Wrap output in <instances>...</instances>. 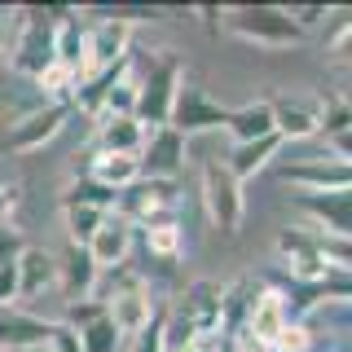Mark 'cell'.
<instances>
[{
  "mask_svg": "<svg viewBox=\"0 0 352 352\" xmlns=\"http://www.w3.org/2000/svg\"><path fill=\"white\" fill-rule=\"evenodd\" d=\"M106 304V317L115 322V330L124 339H132V335H141V326L150 322V313H154V304H150V286H146V278H137V273H128L124 282L110 291V300H102Z\"/></svg>",
  "mask_w": 352,
  "mask_h": 352,
  "instance_id": "obj_12",
  "label": "cell"
},
{
  "mask_svg": "<svg viewBox=\"0 0 352 352\" xmlns=\"http://www.w3.org/2000/svg\"><path fill=\"white\" fill-rule=\"evenodd\" d=\"M185 88V62L176 53H159L150 62L146 75H137V124L141 128H163L172 119V106H176V93Z\"/></svg>",
  "mask_w": 352,
  "mask_h": 352,
  "instance_id": "obj_2",
  "label": "cell"
},
{
  "mask_svg": "<svg viewBox=\"0 0 352 352\" xmlns=\"http://www.w3.org/2000/svg\"><path fill=\"white\" fill-rule=\"evenodd\" d=\"M84 176H93L97 185L106 190H128L132 181L141 176L137 168V154H110V150H88V163H84Z\"/></svg>",
  "mask_w": 352,
  "mask_h": 352,
  "instance_id": "obj_21",
  "label": "cell"
},
{
  "mask_svg": "<svg viewBox=\"0 0 352 352\" xmlns=\"http://www.w3.org/2000/svg\"><path fill=\"white\" fill-rule=\"evenodd\" d=\"M220 300H225V286H216V282H194L190 291L181 295L176 313L190 317L198 335H220Z\"/></svg>",
  "mask_w": 352,
  "mask_h": 352,
  "instance_id": "obj_19",
  "label": "cell"
},
{
  "mask_svg": "<svg viewBox=\"0 0 352 352\" xmlns=\"http://www.w3.org/2000/svg\"><path fill=\"white\" fill-rule=\"evenodd\" d=\"M269 119L282 141L317 137V128H322V97H295V93L269 97Z\"/></svg>",
  "mask_w": 352,
  "mask_h": 352,
  "instance_id": "obj_14",
  "label": "cell"
},
{
  "mask_svg": "<svg viewBox=\"0 0 352 352\" xmlns=\"http://www.w3.org/2000/svg\"><path fill=\"white\" fill-rule=\"evenodd\" d=\"M141 238V247L159 260H181L185 256V229L176 216H163V220H150V225H132V242Z\"/></svg>",
  "mask_w": 352,
  "mask_h": 352,
  "instance_id": "obj_23",
  "label": "cell"
},
{
  "mask_svg": "<svg viewBox=\"0 0 352 352\" xmlns=\"http://www.w3.org/2000/svg\"><path fill=\"white\" fill-rule=\"evenodd\" d=\"M286 146V141L278 137V132H269V137H260V141H242V146H229L225 154V168L229 176L242 185V181H251V176H260L264 168H269L273 159H278V150Z\"/></svg>",
  "mask_w": 352,
  "mask_h": 352,
  "instance_id": "obj_18",
  "label": "cell"
},
{
  "mask_svg": "<svg viewBox=\"0 0 352 352\" xmlns=\"http://www.w3.org/2000/svg\"><path fill=\"white\" fill-rule=\"evenodd\" d=\"M66 124H71V106H53V102L31 106L27 115H18L14 124H9V132H5V150H9V154L44 150V146H53V141L62 137Z\"/></svg>",
  "mask_w": 352,
  "mask_h": 352,
  "instance_id": "obj_9",
  "label": "cell"
},
{
  "mask_svg": "<svg viewBox=\"0 0 352 352\" xmlns=\"http://www.w3.org/2000/svg\"><path fill=\"white\" fill-rule=\"evenodd\" d=\"M220 27L234 40L260 44V49H300L308 40L282 5H251V9H220Z\"/></svg>",
  "mask_w": 352,
  "mask_h": 352,
  "instance_id": "obj_1",
  "label": "cell"
},
{
  "mask_svg": "<svg viewBox=\"0 0 352 352\" xmlns=\"http://www.w3.org/2000/svg\"><path fill=\"white\" fill-rule=\"evenodd\" d=\"M97 278H102V269L93 264L88 247H75V242H71V247H66V256L58 260V282H62V291H66V304L93 300Z\"/></svg>",
  "mask_w": 352,
  "mask_h": 352,
  "instance_id": "obj_17",
  "label": "cell"
},
{
  "mask_svg": "<svg viewBox=\"0 0 352 352\" xmlns=\"http://www.w3.org/2000/svg\"><path fill=\"white\" fill-rule=\"evenodd\" d=\"M278 264H282L286 282H295V286H313V282H322L326 273L335 269V264L317 251V238H313V229H308V225L282 229V234H278Z\"/></svg>",
  "mask_w": 352,
  "mask_h": 352,
  "instance_id": "obj_8",
  "label": "cell"
},
{
  "mask_svg": "<svg viewBox=\"0 0 352 352\" xmlns=\"http://www.w3.org/2000/svg\"><path fill=\"white\" fill-rule=\"evenodd\" d=\"M128 251H132V225L110 212L106 225L93 234V242H88V256H93L97 269H119V264L128 260Z\"/></svg>",
  "mask_w": 352,
  "mask_h": 352,
  "instance_id": "obj_20",
  "label": "cell"
},
{
  "mask_svg": "<svg viewBox=\"0 0 352 352\" xmlns=\"http://www.w3.org/2000/svg\"><path fill=\"white\" fill-rule=\"evenodd\" d=\"M317 132H326V137H335V132H352V106H348L344 93L322 97V128H317Z\"/></svg>",
  "mask_w": 352,
  "mask_h": 352,
  "instance_id": "obj_33",
  "label": "cell"
},
{
  "mask_svg": "<svg viewBox=\"0 0 352 352\" xmlns=\"http://www.w3.org/2000/svg\"><path fill=\"white\" fill-rule=\"evenodd\" d=\"M18 36L9 49V71L36 75L53 62V31H58V9H18Z\"/></svg>",
  "mask_w": 352,
  "mask_h": 352,
  "instance_id": "obj_4",
  "label": "cell"
},
{
  "mask_svg": "<svg viewBox=\"0 0 352 352\" xmlns=\"http://www.w3.org/2000/svg\"><path fill=\"white\" fill-rule=\"evenodd\" d=\"M80 335V352H119L124 348V335L115 330L110 317H97V322H88L84 330H75Z\"/></svg>",
  "mask_w": 352,
  "mask_h": 352,
  "instance_id": "obj_30",
  "label": "cell"
},
{
  "mask_svg": "<svg viewBox=\"0 0 352 352\" xmlns=\"http://www.w3.org/2000/svg\"><path fill=\"white\" fill-rule=\"evenodd\" d=\"M84 36H88V27H84L80 9H58V31H53V62H62V66H71V71L84 75Z\"/></svg>",
  "mask_w": 352,
  "mask_h": 352,
  "instance_id": "obj_24",
  "label": "cell"
},
{
  "mask_svg": "<svg viewBox=\"0 0 352 352\" xmlns=\"http://www.w3.org/2000/svg\"><path fill=\"white\" fill-rule=\"evenodd\" d=\"M225 115H229V106H220L216 97L203 93L198 84H185L181 93H176V106H172L168 124L190 141V137H203V132H225Z\"/></svg>",
  "mask_w": 352,
  "mask_h": 352,
  "instance_id": "obj_10",
  "label": "cell"
},
{
  "mask_svg": "<svg viewBox=\"0 0 352 352\" xmlns=\"http://www.w3.org/2000/svg\"><path fill=\"white\" fill-rule=\"evenodd\" d=\"M181 203V181H159V176H137L128 190H119L115 198V216L128 225H150L176 212Z\"/></svg>",
  "mask_w": 352,
  "mask_h": 352,
  "instance_id": "obj_6",
  "label": "cell"
},
{
  "mask_svg": "<svg viewBox=\"0 0 352 352\" xmlns=\"http://www.w3.org/2000/svg\"><path fill=\"white\" fill-rule=\"evenodd\" d=\"M203 216L207 225L216 229V234L234 238L242 229V220H247V194H242V185L229 176L225 159H203Z\"/></svg>",
  "mask_w": 352,
  "mask_h": 352,
  "instance_id": "obj_3",
  "label": "cell"
},
{
  "mask_svg": "<svg viewBox=\"0 0 352 352\" xmlns=\"http://www.w3.org/2000/svg\"><path fill=\"white\" fill-rule=\"evenodd\" d=\"M313 344H317L313 326H308L304 317H291V322L278 330V339H273L269 352H313Z\"/></svg>",
  "mask_w": 352,
  "mask_h": 352,
  "instance_id": "obj_32",
  "label": "cell"
},
{
  "mask_svg": "<svg viewBox=\"0 0 352 352\" xmlns=\"http://www.w3.org/2000/svg\"><path fill=\"white\" fill-rule=\"evenodd\" d=\"M97 317H106V304L93 295V300H75V304H66V322H62V326L84 330L88 322H97Z\"/></svg>",
  "mask_w": 352,
  "mask_h": 352,
  "instance_id": "obj_35",
  "label": "cell"
},
{
  "mask_svg": "<svg viewBox=\"0 0 352 352\" xmlns=\"http://www.w3.org/2000/svg\"><path fill=\"white\" fill-rule=\"evenodd\" d=\"M53 326H58L53 317L0 308V352H36V348H49Z\"/></svg>",
  "mask_w": 352,
  "mask_h": 352,
  "instance_id": "obj_15",
  "label": "cell"
},
{
  "mask_svg": "<svg viewBox=\"0 0 352 352\" xmlns=\"http://www.w3.org/2000/svg\"><path fill=\"white\" fill-rule=\"evenodd\" d=\"M185 154H190V141H185L172 124H163V128L146 132V146H141V154H137V168H141V176L176 181L181 168H185Z\"/></svg>",
  "mask_w": 352,
  "mask_h": 352,
  "instance_id": "obj_11",
  "label": "cell"
},
{
  "mask_svg": "<svg viewBox=\"0 0 352 352\" xmlns=\"http://www.w3.org/2000/svg\"><path fill=\"white\" fill-rule=\"evenodd\" d=\"M18 198H22V190H18L14 181H0V225H9V220H14Z\"/></svg>",
  "mask_w": 352,
  "mask_h": 352,
  "instance_id": "obj_38",
  "label": "cell"
},
{
  "mask_svg": "<svg viewBox=\"0 0 352 352\" xmlns=\"http://www.w3.org/2000/svg\"><path fill=\"white\" fill-rule=\"evenodd\" d=\"M36 352H49V348H36Z\"/></svg>",
  "mask_w": 352,
  "mask_h": 352,
  "instance_id": "obj_43",
  "label": "cell"
},
{
  "mask_svg": "<svg viewBox=\"0 0 352 352\" xmlns=\"http://www.w3.org/2000/svg\"><path fill=\"white\" fill-rule=\"evenodd\" d=\"M80 18L88 27V36H84V80L132 58V27L106 18V9H80Z\"/></svg>",
  "mask_w": 352,
  "mask_h": 352,
  "instance_id": "obj_5",
  "label": "cell"
},
{
  "mask_svg": "<svg viewBox=\"0 0 352 352\" xmlns=\"http://www.w3.org/2000/svg\"><path fill=\"white\" fill-rule=\"evenodd\" d=\"M220 352H238V348H234V339H225V348H220Z\"/></svg>",
  "mask_w": 352,
  "mask_h": 352,
  "instance_id": "obj_42",
  "label": "cell"
},
{
  "mask_svg": "<svg viewBox=\"0 0 352 352\" xmlns=\"http://www.w3.org/2000/svg\"><path fill=\"white\" fill-rule=\"evenodd\" d=\"M110 212H97V207H62V229L71 234L75 247H88L93 242V234L106 225Z\"/></svg>",
  "mask_w": 352,
  "mask_h": 352,
  "instance_id": "obj_29",
  "label": "cell"
},
{
  "mask_svg": "<svg viewBox=\"0 0 352 352\" xmlns=\"http://www.w3.org/2000/svg\"><path fill=\"white\" fill-rule=\"evenodd\" d=\"M124 352H163V308H154L150 322L141 326V335H132V344Z\"/></svg>",
  "mask_w": 352,
  "mask_h": 352,
  "instance_id": "obj_34",
  "label": "cell"
},
{
  "mask_svg": "<svg viewBox=\"0 0 352 352\" xmlns=\"http://www.w3.org/2000/svg\"><path fill=\"white\" fill-rule=\"evenodd\" d=\"M49 352H80V335L71 326H53V339H49Z\"/></svg>",
  "mask_w": 352,
  "mask_h": 352,
  "instance_id": "obj_39",
  "label": "cell"
},
{
  "mask_svg": "<svg viewBox=\"0 0 352 352\" xmlns=\"http://www.w3.org/2000/svg\"><path fill=\"white\" fill-rule=\"evenodd\" d=\"M22 247H27L22 229H14V225H0V264H14V260L22 256Z\"/></svg>",
  "mask_w": 352,
  "mask_h": 352,
  "instance_id": "obj_36",
  "label": "cell"
},
{
  "mask_svg": "<svg viewBox=\"0 0 352 352\" xmlns=\"http://www.w3.org/2000/svg\"><path fill=\"white\" fill-rule=\"evenodd\" d=\"M278 176H282V185H291L295 194H335V190H348L352 168H344V163H330L326 154H317V159L282 163Z\"/></svg>",
  "mask_w": 352,
  "mask_h": 352,
  "instance_id": "obj_13",
  "label": "cell"
},
{
  "mask_svg": "<svg viewBox=\"0 0 352 352\" xmlns=\"http://www.w3.org/2000/svg\"><path fill=\"white\" fill-rule=\"evenodd\" d=\"M291 291L278 282H264L256 295H251V308H247V322H242L238 330V339H247V344H256L269 352L273 348V339H278V330L291 322Z\"/></svg>",
  "mask_w": 352,
  "mask_h": 352,
  "instance_id": "obj_7",
  "label": "cell"
},
{
  "mask_svg": "<svg viewBox=\"0 0 352 352\" xmlns=\"http://www.w3.org/2000/svg\"><path fill=\"white\" fill-rule=\"evenodd\" d=\"M5 66H9V53H5V49H0V71H5Z\"/></svg>",
  "mask_w": 352,
  "mask_h": 352,
  "instance_id": "obj_41",
  "label": "cell"
},
{
  "mask_svg": "<svg viewBox=\"0 0 352 352\" xmlns=\"http://www.w3.org/2000/svg\"><path fill=\"white\" fill-rule=\"evenodd\" d=\"M115 190H106V185H97L93 176H75L71 185L62 190V207H97V212H115Z\"/></svg>",
  "mask_w": 352,
  "mask_h": 352,
  "instance_id": "obj_28",
  "label": "cell"
},
{
  "mask_svg": "<svg viewBox=\"0 0 352 352\" xmlns=\"http://www.w3.org/2000/svg\"><path fill=\"white\" fill-rule=\"evenodd\" d=\"M14 269H18V291L22 295H44V291L58 286V256H49L44 247H22Z\"/></svg>",
  "mask_w": 352,
  "mask_h": 352,
  "instance_id": "obj_22",
  "label": "cell"
},
{
  "mask_svg": "<svg viewBox=\"0 0 352 352\" xmlns=\"http://www.w3.org/2000/svg\"><path fill=\"white\" fill-rule=\"evenodd\" d=\"M80 84H84V75L71 71V66H62V62H49V66L36 75V88L49 97L53 106H71L75 93H80Z\"/></svg>",
  "mask_w": 352,
  "mask_h": 352,
  "instance_id": "obj_27",
  "label": "cell"
},
{
  "mask_svg": "<svg viewBox=\"0 0 352 352\" xmlns=\"http://www.w3.org/2000/svg\"><path fill=\"white\" fill-rule=\"evenodd\" d=\"M225 132H229V146H242V141H260L273 132L269 119V97H256L247 106H229L225 115Z\"/></svg>",
  "mask_w": 352,
  "mask_h": 352,
  "instance_id": "obj_25",
  "label": "cell"
},
{
  "mask_svg": "<svg viewBox=\"0 0 352 352\" xmlns=\"http://www.w3.org/2000/svg\"><path fill=\"white\" fill-rule=\"evenodd\" d=\"M295 207L308 212V225L322 229L330 238H352V207H348V190L335 194H295Z\"/></svg>",
  "mask_w": 352,
  "mask_h": 352,
  "instance_id": "obj_16",
  "label": "cell"
},
{
  "mask_svg": "<svg viewBox=\"0 0 352 352\" xmlns=\"http://www.w3.org/2000/svg\"><path fill=\"white\" fill-rule=\"evenodd\" d=\"M102 115H115V119H128V115H137V71H128L124 80H119V84L106 93V102H102ZM102 115H97V119H102Z\"/></svg>",
  "mask_w": 352,
  "mask_h": 352,
  "instance_id": "obj_31",
  "label": "cell"
},
{
  "mask_svg": "<svg viewBox=\"0 0 352 352\" xmlns=\"http://www.w3.org/2000/svg\"><path fill=\"white\" fill-rule=\"evenodd\" d=\"M335 352H339V348H335Z\"/></svg>",
  "mask_w": 352,
  "mask_h": 352,
  "instance_id": "obj_44",
  "label": "cell"
},
{
  "mask_svg": "<svg viewBox=\"0 0 352 352\" xmlns=\"http://www.w3.org/2000/svg\"><path fill=\"white\" fill-rule=\"evenodd\" d=\"M220 348H225V335H194L185 352H220Z\"/></svg>",
  "mask_w": 352,
  "mask_h": 352,
  "instance_id": "obj_40",
  "label": "cell"
},
{
  "mask_svg": "<svg viewBox=\"0 0 352 352\" xmlns=\"http://www.w3.org/2000/svg\"><path fill=\"white\" fill-rule=\"evenodd\" d=\"M22 300V291H18V269L14 264H0V308H14Z\"/></svg>",
  "mask_w": 352,
  "mask_h": 352,
  "instance_id": "obj_37",
  "label": "cell"
},
{
  "mask_svg": "<svg viewBox=\"0 0 352 352\" xmlns=\"http://www.w3.org/2000/svg\"><path fill=\"white\" fill-rule=\"evenodd\" d=\"M146 146V128L137 119H115V115H102L97 119V132H93V150H110V154H141Z\"/></svg>",
  "mask_w": 352,
  "mask_h": 352,
  "instance_id": "obj_26",
  "label": "cell"
}]
</instances>
